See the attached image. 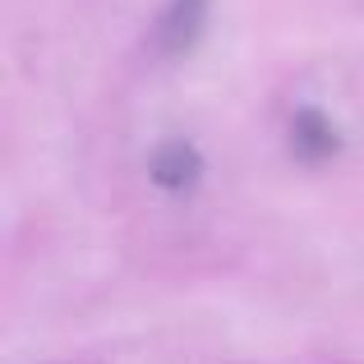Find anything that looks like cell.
<instances>
[{"label": "cell", "mask_w": 364, "mask_h": 364, "mask_svg": "<svg viewBox=\"0 0 364 364\" xmlns=\"http://www.w3.org/2000/svg\"><path fill=\"white\" fill-rule=\"evenodd\" d=\"M203 18H208V0H171L166 14L157 18V46L166 55L189 51L203 33Z\"/></svg>", "instance_id": "obj_1"}, {"label": "cell", "mask_w": 364, "mask_h": 364, "mask_svg": "<svg viewBox=\"0 0 364 364\" xmlns=\"http://www.w3.org/2000/svg\"><path fill=\"white\" fill-rule=\"evenodd\" d=\"M291 143H295V152H300L304 161H323V157L337 152V129H332L314 107H304L300 116H295V124H291Z\"/></svg>", "instance_id": "obj_2"}, {"label": "cell", "mask_w": 364, "mask_h": 364, "mask_svg": "<svg viewBox=\"0 0 364 364\" xmlns=\"http://www.w3.org/2000/svg\"><path fill=\"white\" fill-rule=\"evenodd\" d=\"M198 171H203V161H198V152L189 148V143H171V148H161L157 161H152V176H157L161 189H189L198 180Z\"/></svg>", "instance_id": "obj_3"}]
</instances>
